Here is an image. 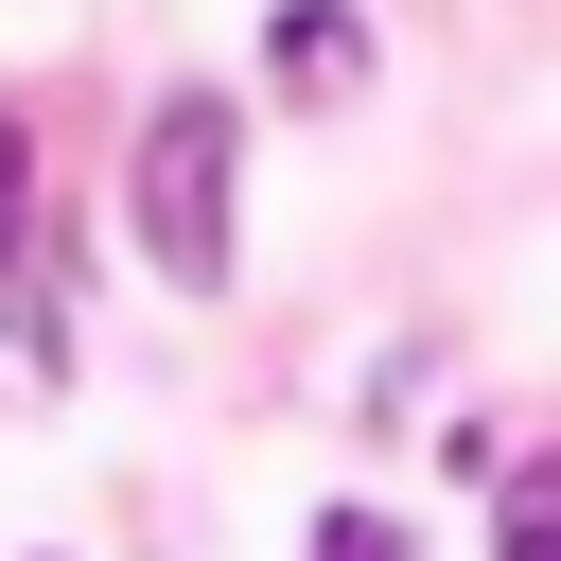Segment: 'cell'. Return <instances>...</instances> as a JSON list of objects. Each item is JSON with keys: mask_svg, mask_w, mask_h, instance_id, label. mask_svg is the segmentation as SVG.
I'll list each match as a JSON object with an SVG mask.
<instances>
[{"mask_svg": "<svg viewBox=\"0 0 561 561\" xmlns=\"http://www.w3.org/2000/svg\"><path fill=\"white\" fill-rule=\"evenodd\" d=\"M228 140H245V123H228L210 88H175V105L140 123V245H158V280H193V298L228 280Z\"/></svg>", "mask_w": 561, "mask_h": 561, "instance_id": "6da1fadb", "label": "cell"}, {"mask_svg": "<svg viewBox=\"0 0 561 561\" xmlns=\"http://www.w3.org/2000/svg\"><path fill=\"white\" fill-rule=\"evenodd\" d=\"M280 88H298V105H351V88H368V18H351V0H280Z\"/></svg>", "mask_w": 561, "mask_h": 561, "instance_id": "7a4b0ae2", "label": "cell"}, {"mask_svg": "<svg viewBox=\"0 0 561 561\" xmlns=\"http://www.w3.org/2000/svg\"><path fill=\"white\" fill-rule=\"evenodd\" d=\"M0 333L53 351V298H35V158H18V123H0Z\"/></svg>", "mask_w": 561, "mask_h": 561, "instance_id": "3957f363", "label": "cell"}, {"mask_svg": "<svg viewBox=\"0 0 561 561\" xmlns=\"http://www.w3.org/2000/svg\"><path fill=\"white\" fill-rule=\"evenodd\" d=\"M491 543H508V561H561V456H526V473L491 491Z\"/></svg>", "mask_w": 561, "mask_h": 561, "instance_id": "277c9868", "label": "cell"}, {"mask_svg": "<svg viewBox=\"0 0 561 561\" xmlns=\"http://www.w3.org/2000/svg\"><path fill=\"white\" fill-rule=\"evenodd\" d=\"M316 561H403V526H386V508H333V526H316Z\"/></svg>", "mask_w": 561, "mask_h": 561, "instance_id": "5b68a950", "label": "cell"}]
</instances>
